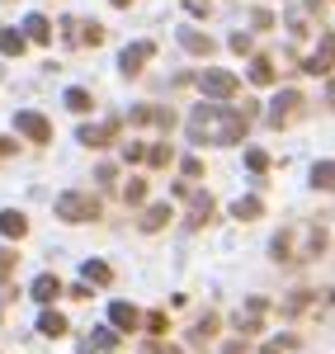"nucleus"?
<instances>
[{
  "label": "nucleus",
  "mask_w": 335,
  "mask_h": 354,
  "mask_svg": "<svg viewBox=\"0 0 335 354\" xmlns=\"http://www.w3.org/2000/svg\"><path fill=\"white\" fill-rule=\"evenodd\" d=\"M255 118V104H246V109H231V104H198L194 113H189V142H198V147H231V142H241L246 137V128H251Z\"/></svg>",
  "instance_id": "1"
},
{
  "label": "nucleus",
  "mask_w": 335,
  "mask_h": 354,
  "mask_svg": "<svg viewBox=\"0 0 335 354\" xmlns=\"http://www.w3.org/2000/svg\"><path fill=\"white\" fill-rule=\"evenodd\" d=\"M274 260L279 265H293V260H316L321 250H326V232L316 227V222H303V227H283L279 236H274Z\"/></svg>",
  "instance_id": "2"
},
{
  "label": "nucleus",
  "mask_w": 335,
  "mask_h": 354,
  "mask_svg": "<svg viewBox=\"0 0 335 354\" xmlns=\"http://www.w3.org/2000/svg\"><path fill=\"white\" fill-rule=\"evenodd\" d=\"M57 218L61 222H95V218H104V203L85 189H66V194H57Z\"/></svg>",
  "instance_id": "3"
},
{
  "label": "nucleus",
  "mask_w": 335,
  "mask_h": 354,
  "mask_svg": "<svg viewBox=\"0 0 335 354\" xmlns=\"http://www.w3.org/2000/svg\"><path fill=\"white\" fill-rule=\"evenodd\" d=\"M198 90L208 95V104H227V100L241 95V81H236L231 71H222V66H208V71L198 76Z\"/></svg>",
  "instance_id": "4"
},
{
  "label": "nucleus",
  "mask_w": 335,
  "mask_h": 354,
  "mask_svg": "<svg viewBox=\"0 0 335 354\" xmlns=\"http://www.w3.org/2000/svg\"><path fill=\"white\" fill-rule=\"evenodd\" d=\"M303 104H307V100H303L298 90H279V95L269 100V113H265V118H269V128H288V123L303 113Z\"/></svg>",
  "instance_id": "5"
},
{
  "label": "nucleus",
  "mask_w": 335,
  "mask_h": 354,
  "mask_svg": "<svg viewBox=\"0 0 335 354\" xmlns=\"http://www.w3.org/2000/svg\"><path fill=\"white\" fill-rule=\"evenodd\" d=\"M303 71L307 76H331L335 71V33H321V43L303 57Z\"/></svg>",
  "instance_id": "6"
},
{
  "label": "nucleus",
  "mask_w": 335,
  "mask_h": 354,
  "mask_svg": "<svg viewBox=\"0 0 335 354\" xmlns=\"http://www.w3.org/2000/svg\"><path fill=\"white\" fill-rule=\"evenodd\" d=\"M15 133L43 147V142H52V123H48L38 109H24V113H15Z\"/></svg>",
  "instance_id": "7"
},
{
  "label": "nucleus",
  "mask_w": 335,
  "mask_h": 354,
  "mask_svg": "<svg viewBox=\"0 0 335 354\" xmlns=\"http://www.w3.org/2000/svg\"><path fill=\"white\" fill-rule=\"evenodd\" d=\"M61 38H66L71 48H99V43H104V28L81 24V19H61Z\"/></svg>",
  "instance_id": "8"
},
{
  "label": "nucleus",
  "mask_w": 335,
  "mask_h": 354,
  "mask_svg": "<svg viewBox=\"0 0 335 354\" xmlns=\"http://www.w3.org/2000/svg\"><path fill=\"white\" fill-rule=\"evenodd\" d=\"M128 118H133V128H161V133L175 128V113H170L166 104H137Z\"/></svg>",
  "instance_id": "9"
},
{
  "label": "nucleus",
  "mask_w": 335,
  "mask_h": 354,
  "mask_svg": "<svg viewBox=\"0 0 335 354\" xmlns=\"http://www.w3.org/2000/svg\"><path fill=\"white\" fill-rule=\"evenodd\" d=\"M118 128H123V118H104V123H85L81 133H76V142H85V147H109L113 137H118Z\"/></svg>",
  "instance_id": "10"
},
{
  "label": "nucleus",
  "mask_w": 335,
  "mask_h": 354,
  "mask_svg": "<svg viewBox=\"0 0 335 354\" xmlns=\"http://www.w3.org/2000/svg\"><path fill=\"white\" fill-rule=\"evenodd\" d=\"M151 57H156V43H146V38H142V43H128V48H123L118 66H123V76H137V71L146 66V62H151Z\"/></svg>",
  "instance_id": "11"
},
{
  "label": "nucleus",
  "mask_w": 335,
  "mask_h": 354,
  "mask_svg": "<svg viewBox=\"0 0 335 354\" xmlns=\"http://www.w3.org/2000/svg\"><path fill=\"white\" fill-rule=\"evenodd\" d=\"M109 326L118 330V335H133V330L142 326V312L133 307V302H113L109 307Z\"/></svg>",
  "instance_id": "12"
},
{
  "label": "nucleus",
  "mask_w": 335,
  "mask_h": 354,
  "mask_svg": "<svg viewBox=\"0 0 335 354\" xmlns=\"http://www.w3.org/2000/svg\"><path fill=\"white\" fill-rule=\"evenodd\" d=\"M213 213H218V203H213V194H203V189H189V227H208V222H213Z\"/></svg>",
  "instance_id": "13"
},
{
  "label": "nucleus",
  "mask_w": 335,
  "mask_h": 354,
  "mask_svg": "<svg viewBox=\"0 0 335 354\" xmlns=\"http://www.w3.org/2000/svg\"><path fill=\"white\" fill-rule=\"evenodd\" d=\"M180 48L194 53V57H213V53H218V43H213L203 28H180Z\"/></svg>",
  "instance_id": "14"
},
{
  "label": "nucleus",
  "mask_w": 335,
  "mask_h": 354,
  "mask_svg": "<svg viewBox=\"0 0 335 354\" xmlns=\"http://www.w3.org/2000/svg\"><path fill=\"white\" fill-rule=\"evenodd\" d=\"M113 345H118V330L113 326H95L85 335V354H109Z\"/></svg>",
  "instance_id": "15"
},
{
  "label": "nucleus",
  "mask_w": 335,
  "mask_h": 354,
  "mask_svg": "<svg viewBox=\"0 0 335 354\" xmlns=\"http://www.w3.org/2000/svg\"><path fill=\"white\" fill-rule=\"evenodd\" d=\"M57 293H61V279H57V274H38V279L28 283V298L33 302H52Z\"/></svg>",
  "instance_id": "16"
},
{
  "label": "nucleus",
  "mask_w": 335,
  "mask_h": 354,
  "mask_svg": "<svg viewBox=\"0 0 335 354\" xmlns=\"http://www.w3.org/2000/svg\"><path fill=\"white\" fill-rule=\"evenodd\" d=\"M24 232H28V218H24V213H15V208H5V213H0V236L19 241Z\"/></svg>",
  "instance_id": "17"
},
{
  "label": "nucleus",
  "mask_w": 335,
  "mask_h": 354,
  "mask_svg": "<svg viewBox=\"0 0 335 354\" xmlns=\"http://www.w3.org/2000/svg\"><path fill=\"white\" fill-rule=\"evenodd\" d=\"M24 43H52V24L43 15H28L24 19Z\"/></svg>",
  "instance_id": "18"
},
{
  "label": "nucleus",
  "mask_w": 335,
  "mask_h": 354,
  "mask_svg": "<svg viewBox=\"0 0 335 354\" xmlns=\"http://www.w3.org/2000/svg\"><path fill=\"white\" fill-rule=\"evenodd\" d=\"M170 203H151L146 213H142V232H161V227H170Z\"/></svg>",
  "instance_id": "19"
},
{
  "label": "nucleus",
  "mask_w": 335,
  "mask_h": 354,
  "mask_svg": "<svg viewBox=\"0 0 335 354\" xmlns=\"http://www.w3.org/2000/svg\"><path fill=\"white\" fill-rule=\"evenodd\" d=\"M81 279H85V288H90V283H99V288H104V283H113V270L104 265V260H85Z\"/></svg>",
  "instance_id": "20"
},
{
  "label": "nucleus",
  "mask_w": 335,
  "mask_h": 354,
  "mask_svg": "<svg viewBox=\"0 0 335 354\" xmlns=\"http://www.w3.org/2000/svg\"><path fill=\"white\" fill-rule=\"evenodd\" d=\"M61 104H66L71 113H90V109H95V100H90V90H81V85H71V90L61 95Z\"/></svg>",
  "instance_id": "21"
},
{
  "label": "nucleus",
  "mask_w": 335,
  "mask_h": 354,
  "mask_svg": "<svg viewBox=\"0 0 335 354\" xmlns=\"http://www.w3.org/2000/svg\"><path fill=\"white\" fill-rule=\"evenodd\" d=\"M251 81L255 85H274V81H279V71H274L269 57H251Z\"/></svg>",
  "instance_id": "22"
},
{
  "label": "nucleus",
  "mask_w": 335,
  "mask_h": 354,
  "mask_svg": "<svg viewBox=\"0 0 335 354\" xmlns=\"http://www.w3.org/2000/svg\"><path fill=\"white\" fill-rule=\"evenodd\" d=\"M38 330H43L48 340H61V335H66V317H61V312H43V317H38Z\"/></svg>",
  "instance_id": "23"
},
{
  "label": "nucleus",
  "mask_w": 335,
  "mask_h": 354,
  "mask_svg": "<svg viewBox=\"0 0 335 354\" xmlns=\"http://www.w3.org/2000/svg\"><path fill=\"white\" fill-rule=\"evenodd\" d=\"M260 213H265V203H260V198H236V203H231V218H241V222H255L260 218Z\"/></svg>",
  "instance_id": "24"
},
{
  "label": "nucleus",
  "mask_w": 335,
  "mask_h": 354,
  "mask_svg": "<svg viewBox=\"0 0 335 354\" xmlns=\"http://www.w3.org/2000/svg\"><path fill=\"white\" fill-rule=\"evenodd\" d=\"M312 189H335V161L312 165Z\"/></svg>",
  "instance_id": "25"
},
{
  "label": "nucleus",
  "mask_w": 335,
  "mask_h": 354,
  "mask_svg": "<svg viewBox=\"0 0 335 354\" xmlns=\"http://www.w3.org/2000/svg\"><path fill=\"white\" fill-rule=\"evenodd\" d=\"M24 33H15V28H0V53L5 57H24Z\"/></svg>",
  "instance_id": "26"
},
{
  "label": "nucleus",
  "mask_w": 335,
  "mask_h": 354,
  "mask_svg": "<svg viewBox=\"0 0 335 354\" xmlns=\"http://www.w3.org/2000/svg\"><path fill=\"white\" fill-rule=\"evenodd\" d=\"M142 198H146V180H137V175H133V180L123 185V203L133 208V203H142Z\"/></svg>",
  "instance_id": "27"
},
{
  "label": "nucleus",
  "mask_w": 335,
  "mask_h": 354,
  "mask_svg": "<svg viewBox=\"0 0 335 354\" xmlns=\"http://www.w3.org/2000/svg\"><path fill=\"white\" fill-rule=\"evenodd\" d=\"M146 161H151V165H170V161H175V151H170L166 142H156V147H146Z\"/></svg>",
  "instance_id": "28"
},
{
  "label": "nucleus",
  "mask_w": 335,
  "mask_h": 354,
  "mask_svg": "<svg viewBox=\"0 0 335 354\" xmlns=\"http://www.w3.org/2000/svg\"><path fill=\"white\" fill-rule=\"evenodd\" d=\"M142 326L151 330V335H166V330H170V317H166V312H151V317H142Z\"/></svg>",
  "instance_id": "29"
},
{
  "label": "nucleus",
  "mask_w": 335,
  "mask_h": 354,
  "mask_svg": "<svg viewBox=\"0 0 335 354\" xmlns=\"http://www.w3.org/2000/svg\"><path fill=\"white\" fill-rule=\"evenodd\" d=\"M213 330H218V317L208 312V317H198V322H194V330H189V335H194V340H208Z\"/></svg>",
  "instance_id": "30"
},
{
  "label": "nucleus",
  "mask_w": 335,
  "mask_h": 354,
  "mask_svg": "<svg viewBox=\"0 0 335 354\" xmlns=\"http://www.w3.org/2000/svg\"><path fill=\"white\" fill-rule=\"evenodd\" d=\"M246 165H251L255 175H260V170H269V156H265L260 147H251V151H246Z\"/></svg>",
  "instance_id": "31"
},
{
  "label": "nucleus",
  "mask_w": 335,
  "mask_h": 354,
  "mask_svg": "<svg viewBox=\"0 0 335 354\" xmlns=\"http://www.w3.org/2000/svg\"><path fill=\"white\" fill-rule=\"evenodd\" d=\"M15 265H19V255H15V250H0V279H10Z\"/></svg>",
  "instance_id": "32"
},
{
  "label": "nucleus",
  "mask_w": 335,
  "mask_h": 354,
  "mask_svg": "<svg viewBox=\"0 0 335 354\" xmlns=\"http://www.w3.org/2000/svg\"><path fill=\"white\" fill-rule=\"evenodd\" d=\"M123 161H146V147H142V142H128V147H123Z\"/></svg>",
  "instance_id": "33"
},
{
  "label": "nucleus",
  "mask_w": 335,
  "mask_h": 354,
  "mask_svg": "<svg viewBox=\"0 0 335 354\" xmlns=\"http://www.w3.org/2000/svg\"><path fill=\"white\" fill-rule=\"evenodd\" d=\"M184 10H189V15H194V19H203V15H208V10H213V0H184Z\"/></svg>",
  "instance_id": "34"
},
{
  "label": "nucleus",
  "mask_w": 335,
  "mask_h": 354,
  "mask_svg": "<svg viewBox=\"0 0 335 354\" xmlns=\"http://www.w3.org/2000/svg\"><path fill=\"white\" fill-rule=\"evenodd\" d=\"M231 53H241V57L251 53V33H231Z\"/></svg>",
  "instance_id": "35"
},
{
  "label": "nucleus",
  "mask_w": 335,
  "mask_h": 354,
  "mask_svg": "<svg viewBox=\"0 0 335 354\" xmlns=\"http://www.w3.org/2000/svg\"><path fill=\"white\" fill-rule=\"evenodd\" d=\"M184 175H189V180H203V161H198V156H184Z\"/></svg>",
  "instance_id": "36"
},
{
  "label": "nucleus",
  "mask_w": 335,
  "mask_h": 354,
  "mask_svg": "<svg viewBox=\"0 0 335 354\" xmlns=\"http://www.w3.org/2000/svg\"><path fill=\"white\" fill-rule=\"evenodd\" d=\"M251 24L255 28H269V24H274V15H269V10H251Z\"/></svg>",
  "instance_id": "37"
},
{
  "label": "nucleus",
  "mask_w": 335,
  "mask_h": 354,
  "mask_svg": "<svg viewBox=\"0 0 335 354\" xmlns=\"http://www.w3.org/2000/svg\"><path fill=\"white\" fill-rule=\"evenodd\" d=\"M113 175H118L113 165H99V170H95V180H99V185H113Z\"/></svg>",
  "instance_id": "38"
},
{
  "label": "nucleus",
  "mask_w": 335,
  "mask_h": 354,
  "mask_svg": "<svg viewBox=\"0 0 335 354\" xmlns=\"http://www.w3.org/2000/svg\"><path fill=\"white\" fill-rule=\"evenodd\" d=\"M283 350H293V340H274V345H265V354H283Z\"/></svg>",
  "instance_id": "39"
},
{
  "label": "nucleus",
  "mask_w": 335,
  "mask_h": 354,
  "mask_svg": "<svg viewBox=\"0 0 335 354\" xmlns=\"http://www.w3.org/2000/svg\"><path fill=\"white\" fill-rule=\"evenodd\" d=\"M222 354H246V340H231V345H227Z\"/></svg>",
  "instance_id": "40"
},
{
  "label": "nucleus",
  "mask_w": 335,
  "mask_h": 354,
  "mask_svg": "<svg viewBox=\"0 0 335 354\" xmlns=\"http://www.w3.org/2000/svg\"><path fill=\"white\" fill-rule=\"evenodd\" d=\"M326 104L335 109V81H326Z\"/></svg>",
  "instance_id": "41"
},
{
  "label": "nucleus",
  "mask_w": 335,
  "mask_h": 354,
  "mask_svg": "<svg viewBox=\"0 0 335 354\" xmlns=\"http://www.w3.org/2000/svg\"><path fill=\"white\" fill-rule=\"evenodd\" d=\"M146 354H180V350H175V345H170V350H166V345H151Z\"/></svg>",
  "instance_id": "42"
},
{
  "label": "nucleus",
  "mask_w": 335,
  "mask_h": 354,
  "mask_svg": "<svg viewBox=\"0 0 335 354\" xmlns=\"http://www.w3.org/2000/svg\"><path fill=\"white\" fill-rule=\"evenodd\" d=\"M113 5H118V10H128V5H133V0H113Z\"/></svg>",
  "instance_id": "43"
},
{
  "label": "nucleus",
  "mask_w": 335,
  "mask_h": 354,
  "mask_svg": "<svg viewBox=\"0 0 335 354\" xmlns=\"http://www.w3.org/2000/svg\"><path fill=\"white\" fill-rule=\"evenodd\" d=\"M5 298H15V293H0V312H5Z\"/></svg>",
  "instance_id": "44"
},
{
  "label": "nucleus",
  "mask_w": 335,
  "mask_h": 354,
  "mask_svg": "<svg viewBox=\"0 0 335 354\" xmlns=\"http://www.w3.org/2000/svg\"><path fill=\"white\" fill-rule=\"evenodd\" d=\"M0 28H5V24H0Z\"/></svg>",
  "instance_id": "45"
},
{
  "label": "nucleus",
  "mask_w": 335,
  "mask_h": 354,
  "mask_svg": "<svg viewBox=\"0 0 335 354\" xmlns=\"http://www.w3.org/2000/svg\"><path fill=\"white\" fill-rule=\"evenodd\" d=\"M331 298H335V293H331Z\"/></svg>",
  "instance_id": "46"
}]
</instances>
